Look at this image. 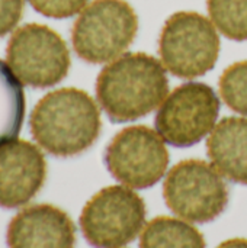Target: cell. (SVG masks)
Listing matches in <instances>:
<instances>
[{
	"mask_svg": "<svg viewBox=\"0 0 247 248\" xmlns=\"http://www.w3.org/2000/svg\"><path fill=\"white\" fill-rule=\"evenodd\" d=\"M23 116V87L9 64L0 60V147L20 132Z\"/></svg>",
	"mask_w": 247,
	"mask_h": 248,
	"instance_id": "14",
	"label": "cell"
},
{
	"mask_svg": "<svg viewBox=\"0 0 247 248\" xmlns=\"http://www.w3.org/2000/svg\"><path fill=\"white\" fill-rule=\"evenodd\" d=\"M23 12V0H0V38L12 32Z\"/></svg>",
	"mask_w": 247,
	"mask_h": 248,
	"instance_id": "18",
	"label": "cell"
},
{
	"mask_svg": "<svg viewBox=\"0 0 247 248\" xmlns=\"http://www.w3.org/2000/svg\"><path fill=\"white\" fill-rule=\"evenodd\" d=\"M147 208L128 186H108L93 195L80 214V230L95 248H121L146 227Z\"/></svg>",
	"mask_w": 247,
	"mask_h": 248,
	"instance_id": "5",
	"label": "cell"
},
{
	"mask_svg": "<svg viewBox=\"0 0 247 248\" xmlns=\"http://www.w3.org/2000/svg\"><path fill=\"white\" fill-rule=\"evenodd\" d=\"M169 94L160 60L146 52H125L108 62L96 78V97L112 122H132L151 113Z\"/></svg>",
	"mask_w": 247,
	"mask_h": 248,
	"instance_id": "1",
	"label": "cell"
},
{
	"mask_svg": "<svg viewBox=\"0 0 247 248\" xmlns=\"http://www.w3.org/2000/svg\"><path fill=\"white\" fill-rule=\"evenodd\" d=\"M31 134L47 153L67 158L89 150L102 129L93 97L76 87H63L42 96L29 119Z\"/></svg>",
	"mask_w": 247,
	"mask_h": 248,
	"instance_id": "2",
	"label": "cell"
},
{
	"mask_svg": "<svg viewBox=\"0 0 247 248\" xmlns=\"http://www.w3.org/2000/svg\"><path fill=\"white\" fill-rule=\"evenodd\" d=\"M105 164L114 179L131 189H148L167 171L169 151L156 129L144 125L119 131L105 150Z\"/></svg>",
	"mask_w": 247,
	"mask_h": 248,
	"instance_id": "9",
	"label": "cell"
},
{
	"mask_svg": "<svg viewBox=\"0 0 247 248\" xmlns=\"http://www.w3.org/2000/svg\"><path fill=\"white\" fill-rule=\"evenodd\" d=\"M218 87L224 103L247 118V61H239L227 67L220 77Z\"/></svg>",
	"mask_w": 247,
	"mask_h": 248,
	"instance_id": "16",
	"label": "cell"
},
{
	"mask_svg": "<svg viewBox=\"0 0 247 248\" xmlns=\"http://www.w3.org/2000/svg\"><path fill=\"white\" fill-rule=\"evenodd\" d=\"M207 153L223 177L247 186V118L220 121L208 137Z\"/></svg>",
	"mask_w": 247,
	"mask_h": 248,
	"instance_id": "12",
	"label": "cell"
},
{
	"mask_svg": "<svg viewBox=\"0 0 247 248\" xmlns=\"http://www.w3.org/2000/svg\"><path fill=\"white\" fill-rule=\"evenodd\" d=\"M140 248H207V243L189 222L172 217H157L144 227Z\"/></svg>",
	"mask_w": 247,
	"mask_h": 248,
	"instance_id": "13",
	"label": "cell"
},
{
	"mask_svg": "<svg viewBox=\"0 0 247 248\" xmlns=\"http://www.w3.org/2000/svg\"><path fill=\"white\" fill-rule=\"evenodd\" d=\"M217 248H247V238H231L221 243Z\"/></svg>",
	"mask_w": 247,
	"mask_h": 248,
	"instance_id": "19",
	"label": "cell"
},
{
	"mask_svg": "<svg viewBox=\"0 0 247 248\" xmlns=\"http://www.w3.org/2000/svg\"><path fill=\"white\" fill-rule=\"evenodd\" d=\"M7 248H74L76 227L60 208L32 205L17 212L6 232Z\"/></svg>",
	"mask_w": 247,
	"mask_h": 248,
	"instance_id": "11",
	"label": "cell"
},
{
	"mask_svg": "<svg viewBox=\"0 0 247 248\" xmlns=\"http://www.w3.org/2000/svg\"><path fill=\"white\" fill-rule=\"evenodd\" d=\"M6 57L16 77L35 89L63 81L71 64L66 41L41 23H26L17 28L9 39Z\"/></svg>",
	"mask_w": 247,
	"mask_h": 248,
	"instance_id": "8",
	"label": "cell"
},
{
	"mask_svg": "<svg viewBox=\"0 0 247 248\" xmlns=\"http://www.w3.org/2000/svg\"><path fill=\"white\" fill-rule=\"evenodd\" d=\"M159 54L165 68L179 78L204 76L220 55L218 31L201 13L176 12L160 32Z\"/></svg>",
	"mask_w": 247,
	"mask_h": 248,
	"instance_id": "4",
	"label": "cell"
},
{
	"mask_svg": "<svg viewBox=\"0 0 247 248\" xmlns=\"http://www.w3.org/2000/svg\"><path fill=\"white\" fill-rule=\"evenodd\" d=\"M220 99L207 83L188 81L166 96L156 113V131L165 142L188 148L213 132L220 115Z\"/></svg>",
	"mask_w": 247,
	"mask_h": 248,
	"instance_id": "7",
	"label": "cell"
},
{
	"mask_svg": "<svg viewBox=\"0 0 247 248\" xmlns=\"http://www.w3.org/2000/svg\"><path fill=\"white\" fill-rule=\"evenodd\" d=\"M138 32V16L125 0H93L76 19L71 44L77 57L106 64L125 54Z\"/></svg>",
	"mask_w": 247,
	"mask_h": 248,
	"instance_id": "3",
	"label": "cell"
},
{
	"mask_svg": "<svg viewBox=\"0 0 247 248\" xmlns=\"http://www.w3.org/2000/svg\"><path fill=\"white\" fill-rule=\"evenodd\" d=\"M211 22L233 41H247V0H207Z\"/></svg>",
	"mask_w": 247,
	"mask_h": 248,
	"instance_id": "15",
	"label": "cell"
},
{
	"mask_svg": "<svg viewBox=\"0 0 247 248\" xmlns=\"http://www.w3.org/2000/svg\"><path fill=\"white\" fill-rule=\"evenodd\" d=\"M167 208L182 219L207 224L227 208L230 192L220 171L204 160H183L173 166L163 183Z\"/></svg>",
	"mask_w": 247,
	"mask_h": 248,
	"instance_id": "6",
	"label": "cell"
},
{
	"mask_svg": "<svg viewBox=\"0 0 247 248\" xmlns=\"http://www.w3.org/2000/svg\"><path fill=\"white\" fill-rule=\"evenodd\" d=\"M41 15L52 19H67L80 13L89 0H28Z\"/></svg>",
	"mask_w": 247,
	"mask_h": 248,
	"instance_id": "17",
	"label": "cell"
},
{
	"mask_svg": "<svg viewBox=\"0 0 247 248\" xmlns=\"http://www.w3.org/2000/svg\"><path fill=\"white\" fill-rule=\"evenodd\" d=\"M45 179L47 161L36 145L19 140L0 147V208L26 205L42 189Z\"/></svg>",
	"mask_w": 247,
	"mask_h": 248,
	"instance_id": "10",
	"label": "cell"
}]
</instances>
